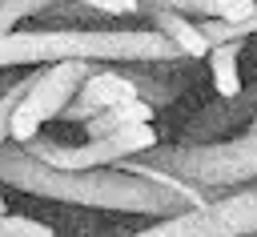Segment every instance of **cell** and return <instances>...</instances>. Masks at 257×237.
<instances>
[{"label": "cell", "mask_w": 257, "mask_h": 237, "mask_svg": "<svg viewBox=\"0 0 257 237\" xmlns=\"http://www.w3.org/2000/svg\"><path fill=\"white\" fill-rule=\"evenodd\" d=\"M0 181L24 185L40 197L56 201H76V205H100V209H128V213H185L193 201L153 177L141 173H112V169H88V173H60L32 153H4L0 149Z\"/></svg>", "instance_id": "cell-1"}, {"label": "cell", "mask_w": 257, "mask_h": 237, "mask_svg": "<svg viewBox=\"0 0 257 237\" xmlns=\"http://www.w3.org/2000/svg\"><path fill=\"white\" fill-rule=\"evenodd\" d=\"M60 60H133L173 64L185 60L157 28H12L0 36V68L60 64Z\"/></svg>", "instance_id": "cell-2"}, {"label": "cell", "mask_w": 257, "mask_h": 237, "mask_svg": "<svg viewBox=\"0 0 257 237\" xmlns=\"http://www.w3.org/2000/svg\"><path fill=\"white\" fill-rule=\"evenodd\" d=\"M88 72H92V60H60V64H48V68L32 72L24 96L16 100L8 141L28 145L32 137H40V129L48 121H56L76 100V92H80V84H84Z\"/></svg>", "instance_id": "cell-3"}, {"label": "cell", "mask_w": 257, "mask_h": 237, "mask_svg": "<svg viewBox=\"0 0 257 237\" xmlns=\"http://www.w3.org/2000/svg\"><path fill=\"white\" fill-rule=\"evenodd\" d=\"M157 145H161V133L153 125H128V129H116L108 137H88L84 145H60V141L32 137L24 149L60 173H88V169H112L137 153H153Z\"/></svg>", "instance_id": "cell-4"}, {"label": "cell", "mask_w": 257, "mask_h": 237, "mask_svg": "<svg viewBox=\"0 0 257 237\" xmlns=\"http://www.w3.org/2000/svg\"><path fill=\"white\" fill-rule=\"evenodd\" d=\"M257 129V125H253ZM165 173L181 177L185 185H193L201 197L213 185H233L241 177L257 173V133L233 141V145H201V149H169L161 161ZM209 201V197H205Z\"/></svg>", "instance_id": "cell-5"}, {"label": "cell", "mask_w": 257, "mask_h": 237, "mask_svg": "<svg viewBox=\"0 0 257 237\" xmlns=\"http://www.w3.org/2000/svg\"><path fill=\"white\" fill-rule=\"evenodd\" d=\"M257 233V189L201 201L185 213H173L165 225H149L133 237H249Z\"/></svg>", "instance_id": "cell-6"}, {"label": "cell", "mask_w": 257, "mask_h": 237, "mask_svg": "<svg viewBox=\"0 0 257 237\" xmlns=\"http://www.w3.org/2000/svg\"><path fill=\"white\" fill-rule=\"evenodd\" d=\"M133 96H141L137 76L116 72V68H92V72L84 76L76 100L64 108V116H80V121H88V116H96V112H104V108H116V104L133 100Z\"/></svg>", "instance_id": "cell-7"}, {"label": "cell", "mask_w": 257, "mask_h": 237, "mask_svg": "<svg viewBox=\"0 0 257 237\" xmlns=\"http://www.w3.org/2000/svg\"><path fill=\"white\" fill-rule=\"evenodd\" d=\"M145 12H149V20H153L149 28H157V32H161V36H165V40H169L185 60H201V56H209V48H213V44H209L205 28H201V24H193V16L173 12V8H157V4H153V8L145 4Z\"/></svg>", "instance_id": "cell-8"}, {"label": "cell", "mask_w": 257, "mask_h": 237, "mask_svg": "<svg viewBox=\"0 0 257 237\" xmlns=\"http://www.w3.org/2000/svg\"><path fill=\"white\" fill-rule=\"evenodd\" d=\"M241 44L245 40H221L209 48V76H213V92L221 100H237L245 80H241Z\"/></svg>", "instance_id": "cell-9"}, {"label": "cell", "mask_w": 257, "mask_h": 237, "mask_svg": "<svg viewBox=\"0 0 257 237\" xmlns=\"http://www.w3.org/2000/svg\"><path fill=\"white\" fill-rule=\"evenodd\" d=\"M157 8H173L185 16H205L221 24H245L257 12V0H161Z\"/></svg>", "instance_id": "cell-10"}, {"label": "cell", "mask_w": 257, "mask_h": 237, "mask_svg": "<svg viewBox=\"0 0 257 237\" xmlns=\"http://www.w3.org/2000/svg\"><path fill=\"white\" fill-rule=\"evenodd\" d=\"M44 8H52V0H0V36L12 32L24 16H36Z\"/></svg>", "instance_id": "cell-11"}, {"label": "cell", "mask_w": 257, "mask_h": 237, "mask_svg": "<svg viewBox=\"0 0 257 237\" xmlns=\"http://www.w3.org/2000/svg\"><path fill=\"white\" fill-rule=\"evenodd\" d=\"M201 28H205L209 44H221V40H245V36H253V32H257V12H253L245 24H221V20H205Z\"/></svg>", "instance_id": "cell-12"}, {"label": "cell", "mask_w": 257, "mask_h": 237, "mask_svg": "<svg viewBox=\"0 0 257 237\" xmlns=\"http://www.w3.org/2000/svg\"><path fill=\"white\" fill-rule=\"evenodd\" d=\"M0 237H56L44 221H28V217H8L0 213Z\"/></svg>", "instance_id": "cell-13"}, {"label": "cell", "mask_w": 257, "mask_h": 237, "mask_svg": "<svg viewBox=\"0 0 257 237\" xmlns=\"http://www.w3.org/2000/svg\"><path fill=\"white\" fill-rule=\"evenodd\" d=\"M24 88H28V76L24 80H16L4 96H0V149H4V141H8V129H12V112H16V100L24 96Z\"/></svg>", "instance_id": "cell-14"}, {"label": "cell", "mask_w": 257, "mask_h": 237, "mask_svg": "<svg viewBox=\"0 0 257 237\" xmlns=\"http://www.w3.org/2000/svg\"><path fill=\"white\" fill-rule=\"evenodd\" d=\"M76 4L96 8V12H104V16H133V12L145 8V4H137V0H76Z\"/></svg>", "instance_id": "cell-15"}, {"label": "cell", "mask_w": 257, "mask_h": 237, "mask_svg": "<svg viewBox=\"0 0 257 237\" xmlns=\"http://www.w3.org/2000/svg\"><path fill=\"white\" fill-rule=\"evenodd\" d=\"M0 213H8V209H4V193H0Z\"/></svg>", "instance_id": "cell-16"}, {"label": "cell", "mask_w": 257, "mask_h": 237, "mask_svg": "<svg viewBox=\"0 0 257 237\" xmlns=\"http://www.w3.org/2000/svg\"><path fill=\"white\" fill-rule=\"evenodd\" d=\"M137 4H149V0H137Z\"/></svg>", "instance_id": "cell-17"}, {"label": "cell", "mask_w": 257, "mask_h": 237, "mask_svg": "<svg viewBox=\"0 0 257 237\" xmlns=\"http://www.w3.org/2000/svg\"><path fill=\"white\" fill-rule=\"evenodd\" d=\"M253 125H257V121H253Z\"/></svg>", "instance_id": "cell-18"}]
</instances>
